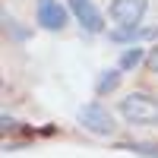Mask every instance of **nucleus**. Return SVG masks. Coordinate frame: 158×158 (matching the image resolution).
<instances>
[{
  "label": "nucleus",
  "mask_w": 158,
  "mask_h": 158,
  "mask_svg": "<svg viewBox=\"0 0 158 158\" xmlns=\"http://www.w3.org/2000/svg\"><path fill=\"white\" fill-rule=\"evenodd\" d=\"M158 35V29H139V25H120V29H114L111 38L114 41H136V38H152Z\"/></svg>",
  "instance_id": "obj_6"
},
{
  "label": "nucleus",
  "mask_w": 158,
  "mask_h": 158,
  "mask_svg": "<svg viewBox=\"0 0 158 158\" xmlns=\"http://www.w3.org/2000/svg\"><path fill=\"white\" fill-rule=\"evenodd\" d=\"M13 127H16V120H13V117H3V133H6V130H13Z\"/></svg>",
  "instance_id": "obj_11"
},
{
  "label": "nucleus",
  "mask_w": 158,
  "mask_h": 158,
  "mask_svg": "<svg viewBox=\"0 0 158 158\" xmlns=\"http://www.w3.org/2000/svg\"><path fill=\"white\" fill-rule=\"evenodd\" d=\"M117 82H120V70H104L101 79H98V85H95V92L98 95H108V92L117 89Z\"/></svg>",
  "instance_id": "obj_8"
},
{
  "label": "nucleus",
  "mask_w": 158,
  "mask_h": 158,
  "mask_svg": "<svg viewBox=\"0 0 158 158\" xmlns=\"http://www.w3.org/2000/svg\"><path fill=\"white\" fill-rule=\"evenodd\" d=\"M146 57H149V54H146L142 48H127L123 54H120V67H117V70H133V67H139Z\"/></svg>",
  "instance_id": "obj_7"
},
{
  "label": "nucleus",
  "mask_w": 158,
  "mask_h": 158,
  "mask_svg": "<svg viewBox=\"0 0 158 158\" xmlns=\"http://www.w3.org/2000/svg\"><path fill=\"white\" fill-rule=\"evenodd\" d=\"M149 10V0H111V19L120 25H139Z\"/></svg>",
  "instance_id": "obj_3"
},
{
  "label": "nucleus",
  "mask_w": 158,
  "mask_h": 158,
  "mask_svg": "<svg viewBox=\"0 0 158 158\" xmlns=\"http://www.w3.org/2000/svg\"><path fill=\"white\" fill-rule=\"evenodd\" d=\"M120 117L133 127H155L158 123V98L149 92H130L120 98Z\"/></svg>",
  "instance_id": "obj_1"
},
{
  "label": "nucleus",
  "mask_w": 158,
  "mask_h": 158,
  "mask_svg": "<svg viewBox=\"0 0 158 158\" xmlns=\"http://www.w3.org/2000/svg\"><path fill=\"white\" fill-rule=\"evenodd\" d=\"M70 10H73V16L79 19V25L85 32H92V35L104 32V19H101V13L95 10L92 0H70Z\"/></svg>",
  "instance_id": "obj_4"
},
{
  "label": "nucleus",
  "mask_w": 158,
  "mask_h": 158,
  "mask_svg": "<svg viewBox=\"0 0 158 158\" xmlns=\"http://www.w3.org/2000/svg\"><path fill=\"white\" fill-rule=\"evenodd\" d=\"M79 123H82L89 133H95V136H114V130H117L114 114L104 108V104H98V101L79 108Z\"/></svg>",
  "instance_id": "obj_2"
},
{
  "label": "nucleus",
  "mask_w": 158,
  "mask_h": 158,
  "mask_svg": "<svg viewBox=\"0 0 158 158\" xmlns=\"http://www.w3.org/2000/svg\"><path fill=\"white\" fill-rule=\"evenodd\" d=\"M123 149L139 152V155H152V158H158V146H149V142H139V146H123Z\"/></svg>",
  "instance_id": "obj_9"
},
{
  "label": "nucleus",
  "mask_w": 158,
  "mask_h": 158,
  "mask_svg": "<svg viewBox=\"0 0 158 158\" xmlns=\"http://www.w3.org/2000/svg\"><path fill=\"white\" fill-rule=\"evenodd\" d=\"M38 25L48 32H60L67 25V6H60L57 0H38Z\"/></svg>",
  "instance_id": "obj_5"
},
{
  "label": "nucleus",
  "mask_w": 158,
  "mask_h": 158,
  "mask_svg": "<svg viewBox=\"0 0 158 158\" xmlns=\"http://www.w3.org/2000/svg\"><path fill=\"white\" fill-rule=\"evenodd\" d=\"M146 67H149L152 73H158V48H152V51H149V57H146Z\"/></svg>",
  "instance_id": "obj_10"
}]
</instances>
